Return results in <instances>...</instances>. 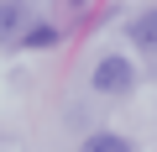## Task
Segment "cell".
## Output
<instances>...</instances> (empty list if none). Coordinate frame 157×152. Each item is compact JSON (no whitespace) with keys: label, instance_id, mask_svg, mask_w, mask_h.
I'll return each mask as SVG.
<instances>
[{"label":"cell","instance_id":"obj_1","mask_svg":"<svg viewBox=\"0 0 157 152\" xmlns=\"http://www.w3.org/2000/svg\"><path fill=\"white\" fill-rule=\"evenodd\" d=\"M89 84H94L100 95H131L136 68H131L126 58H100V63H94V73H89Z\"/></svg>","mask_w":157,"mask_h":152},{"label":"cell","instance_id":"obj_2","mask_svg":"<svg viewBox=\"0 0 157 152\" xmlns=\"http://www.w3.org/2000/svg\"><path fill=\"white\" fill-rule=\"evenodd\" d=\"M26 6H0V47H11V42H21L26 37Z\"/></svg>","mask_w":157,"mask_h":152},{"label":"cell","instance_id":"obj_3","mask_svg":"<svg viewBox=\"0 0 157 152\" xmlns=\"http://www.w3.org/2000/svg\"><path fill=\"white\" fill-rule=\"evenodd\" d=\"M131 42H136L141 53H157V11H141V16L131 21Z\"/></svg>","mask_w":157,"mask_h":152},{"label":"cell","instance_id":"obj_4","mask_svg":"<svg viewBox=\"0 0 157 152\" xmlns=\"http://www.w3.org/2000/svg\"><path fill=\"white\" fill-rule=\"evenodd\" d=\"M78 152H131V142H126V136H110V131H100V136H89Z\"/></svg>","mask_w":157,"mask_h":152},{"label":"cell","instance_id":"obj_5","mask_svg":"<svg viewBox=\"0 0 157 152\" xmlns=\"http://www.w3.org/2000/svg\"><path fill=\"white\" fill-rule=\"evenodd\" d=\"M21 42H26V47H47V42H52V26H37V32L26 26V37H21Z\"/></svg>","mask_w":157,"mask_h":152}]
</instances>
